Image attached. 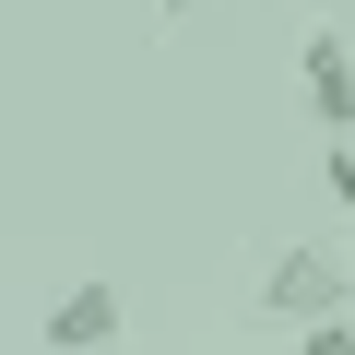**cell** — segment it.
Returning <instances> with one entry per match:
<instances>
[{
	"label": "cell",
	"mask_w": 355,
	"mask_h": 355,
	"mask_svg": "<svg viewBox=\"0 0 355 355\" xmlns=\"http://www.w3.org/2000/svg\"><path fill=\"white\" fill-rule=\"evenodd\" d=\"M272 331H308V320H343V261L320 249V237H296V249H272L261 261V296H249Z\"/></svg>",
	"instance_id": "obj_1"
},
{
	"label": "cell",
	"mask_w": 355,
	"mask_h": 355,
	"mask_svg": "<svg viewBox=\"0 0 355 355\" xmlns=\"http://www.w3.org/2000/svg\"><path fill=\"white\" fill-rule=\"evenodd\" d=\"M296 95H308V119H320L331 142H355V36L308 24V36H296Z\"/></svg>",
	"instance_id": "obj_2"
},
{
	"label": "cell",
	"mask_w": 355,
	"mask_h": 355,
	"mask_svg": "<svg viewBox=\"0 0 355 355\" xmlns=\"http://www.w3.org/2000/svg\"><path fill=\"white\" fill-rule=\"evenodd\" d=\"M48 343L60 355H119V284H60L48 296Z\"/></svg>",
	"instance_id": "obj_3"
},
{
	"label": "cell",
	"mask_w": 355,
	"mask_h": 355,
	"mask_svg": "<svg viewBox=\"0 0 355 355\" xmlns=\"http://www.w3.org/2000/svg\"><path fill=\"white\" fill-rule=\"evenodd\" d=\"M296 355H355V308H343V320H308V331H296Z\"/></svg>",
	"instance_id": "obj_4"
},
{
	"label": "cell",
	"mask_w": 355,
	"mask_h": 355,
	"mask_svg": "<svg viewBox=\"0 0 355 355\" xmlns=\"http://www.w3.org/2000/svg\"><path fill=\"white\" fill-rule=\"evenodd\" d=\"M320 190H331V202L355 214V142H331V154H320Z\"/></svg>",
	"instance_id": "obj_5"
}]
</instances>
